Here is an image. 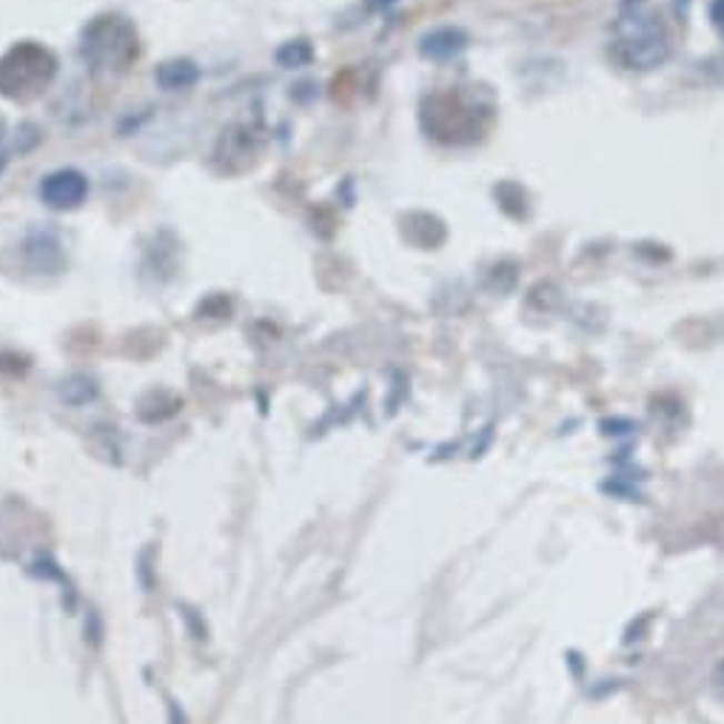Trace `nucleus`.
<instances>
[{"label": "nucleus", "instance_id": "f257e3e1", "mask_svg": "<svg viewBox=\"0 0 724 724\" xmlns=\"http://www.w3.org/2000/svg\"><path fill=\"white\" fill-rule=\"evenodd\" d=\"M671 32L651 0H622L613 20V58L631 72H653L671 58Z\"/></svg>", "mask_w": 724, "mask_h": 724}, {"label": "nucleus", "instance_id": "f03ea898", "mask_svg": "<svg viewBox=\"0 0 724 724\" xmlns=\"http://www.w3.org/2000/svg\"><path fill=\"white\" fill-rule=\"evenodd\" d=\"M420 123L431 140L445 145L476 143L491 123V109L476 94L445 89L425 94L420 105Z\"/></svg>", "mask_w": 724, "mask_h": 724}, {"label": "nucleus", "instance_id": "7ed1b4c3", "mask_svg": "<svg viewBox=\"0 0 724 724\" xmlns=\"http://www.w3.org/2000/svg\"><path fill=\"white\" fill-rule=\"evenodd\" d=\"M80 58L98 74H123L140 58L138 29L123 14H98L80 34Z\"/></svg>", "mask_w": 724, "mask_h": 724}, {"label": "nucleus", "instance_id": "20e7f679", "mask_svg": "<svg viewBox=\"0 0 724 724\" xmlns=\"http://www.w3.org/2000/svg\"><path fill=\"white\" fill-rule=\"evenodd\" d=\"M58 74V54L43 43L23 40L0 58V98L32 103L52 87Z\"/></svg>", "mask_w": 724, "mask_h": 724}, {"label": "nucleus", "instance_id": "39448f33", "mask_svg": "<svg viewBox=\"0 0 724 724\" xmlns=\"http://www.w3.org/2000/svg\"><path fill=\"white\" fill-rule=\"evenodd\" d=\"M263 149V132L254 123H231L218 138V145L211 152V169L225 178L245 174L258 163Z\"/></svg>", "mask_w": 724, "mask_h": 724}, {"label": "nucleus", "instance_id": "423d86ee", "mask_svg": "<svg viewBox=\"0 0 724 724\" xmlns=\"http://www.w3.org/2000/svg\"><path fill=\"white\" fill-rule=\"evenodd\" d=\"M20 254H23V263L29 265L32 274L60 276L67 271V254H63L60 238L47 225H34V229L27 231Z\"/></svg>", "mask_w": 724, "mask_h": 724}, {"label": "nucleus", "instance_id": "0eeeda50", "mask_svg": "<svg viewBox=\"0 0 724 724\" xmlns=\"http://www.w3.org/2000/svg\"><path fill=\"white\" fill-rule=\"evenodd\" d=\"M89 198V180L78 169H60L43 178L40 183V200L54 211L80 209Z\"/></svg>", "mask_w": 724, "mask_h": 724}, {"label": "nucleus", "instance_id": "6e6552de", "mask_svg": "<svg viewBox=\"0 0 724 724\" xmlns=\"http://www.w3.org/2000/svg\"><path fill=\"white\" fill-rule=\"evenodd\" d=\"M178 249L180 243L174 240L172 231H154L149 238V245L143 249V271L154 274L158 283L172 280L178 271Z\"/></svg>", "mask_w": 724, "mask_h": 724}, {"label": "nucleus", "instance_id": "1a4fd4ad", "mask_svg": "<svg viewBox=\"0 0 724 724\" xmlns=\"http://www.w3.org/2000/svg\"><path fill=\"white\" fill-rule=\"evenodd\" d=\"M467 49V34L460 27H440L420 40V54L425 60H451Z\"/></svg>", "mask_w": 724, "mask_h": 724}, {"label": "nucleus", "instance_id": "9d476101", "mask_svg": "<svg viewBox=\"0 0 724 724\" xmlns=\"http://www.w3.org/2000/svg\"><path fill=\"white\" fill-rule=\"evenodd\" d=\"M154 80L158 87L165 89V92H185L200 80V69L194 60L189 58H174L160 63L158 72H154Z\"/></svg>", "mask_w": 724, "mask_h": 724}, {"label": "nucleus", "instance_id": "9b49d317", "mask_svg": "<svg viewBox=\"0 0 724 724\" xmlns=\"http://www.w3.org/2000/svg\"><path fill=\"white\" fill-rule=\"evenodd\" d=\"M60 400L67 402V405H87L98 396V385H94L92 376L87 374H72L67 380L60 382Z\"/></svg>", "mask_w": 724, "mask_h": 724}, {"label": "nucleus", "instance_id": "f8f14e48", "mask_svg": "<svg viewBox=\"0 0 724 724\" xmlns=\"http://www.w3.org/2000/svg\"><path fill=\"white\" fill-rule=\"evenodd\" d=\"M314 60V47L305 38H296L276 49V63L283 69H305Z\"/></svg>", "mask_w": 724, "mask_h": 724}, {"label": "nucleus", "instance_id": "ddd939ff", "mask_svg": "<svg viewBox=\"0 0 724 724\" xmlns=\"http://www.w3.org/2000/svg\"><path fill=\"white\" fill-rule=\"evenodd\" d=\"M496 200H500L502 211H507L511 218L522 220L527 214V194L522 185H516V183L496 185Z\"/></svg>", "mask_w": 724, "mask_h": 724}, {"label": "nucleus", "instance_id": "4468645a", "mask_svg": "<svg viewBox=\"0 0 724 724\" xmlns=\"http://www.w3.org/2000/svg\"><path fill=\"white\" fill-rule=\"evenodd\" d=\"M711 20H713V27L722 29V32H724V0H713V3H711Z\"/></svg>", "mask_w": 724, "mask_h": 724}, {"label": "nucleus", "instance_id": "2eb2a0df", "mask_svg": "<svg viewBox=\"0 0 724 724\" xmlns=\"http://www.w3.org/2000/svg\"><path fill=\"white\" fill-rule=\"evenodd\" d=\"M396 0H365V7L371 9V12H385V9L394 7Z\"/></svg>", "mask_w": 724, "mask_h": 724}, {"label": "nucleus", "instance_id": "dca6fc26", "mask_svg": "<svg viewBox=\"0 0 724 724\" xmlns=\"http://www.w3.org/2000/svg\"><path fill=\"white\" fill-rule=\"evenodd\" d=\"M7 163H9L7 152H3V149H0V172H3V169H7Z\"/></svg>", "mask_w": 724, "mask_h": 724}]
</instances>
